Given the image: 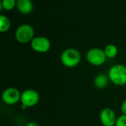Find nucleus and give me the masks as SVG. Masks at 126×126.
Wrapping results in <instances>:
<instances>
[{"label": "nucleus", "instance_id": "obj_8", "mask_svg": "<svg viewBox=\"0 0 126 126\" xmlns=\"http://www.w3.org/2000/svg\"><path fill=\"white\" fill-rule=\"evenodd\" d=\"M117 117L111 108H104L100 112V121L103 126H115Z\"/></svg>", "mask_w": 126, "mask_h": 126}, {"label": "nucleus", "instance_id": "obj_4", "mask_svg": "<svg viewBox=\"0 0 126 126\" xmlns=\"http://www.w3.org/2000/svg\"><path fill=\"white\" fill-rule=\"evenodd\" d=\"M40 100L39 93L32 89H25L21 92L20 103L22 109H26L28 108H32L36 106Z\"/></svg>", "mask_w": 126, "mask_h": 126}, {"label": "nucleus", "instance_id": "obj_15", "mask_svg": "<svg viewBox=\"0 0 126 126\" xmlns=\"http://www.w3.org/2000/svg\"><path fill=\"white\" fill-rule=\"evenodd\" d=\"M120 110H121V112H122L123 114L126 115V100H125L122 103L121 106H120Z\"/></svg>", "mask_w": 126, "mask_h": 126}, {"label": "nucleus", "instance_id": "obj_11", "mask_svg": "<svg viewBox=\"0 0 126 126\" xmlns=\"http://www.w3.org/2000/svg\"><path fill=\"white\" fill-rule=\"evenodd\" d=\"M118 48L116 45L112 44H109L108 45L106 46L105 49H104V52L105 54L107 57V58H114L115 57H117V54H118Z\"/></svg>", "mask_w": 126, "mask_h": 126}, {"label": "nucleus", "instance_id": "obj_14", "mask_svg": "<svg viewBox=\"0 0 126 126\" xmlns=\"http://www.w3.org/2000/svg\"><path fill=\"white\" fill-rule=\"evenodd\" d=\"M115 126H126V115L122 114L117 117Z\"/></svg>", "mask_w": 126, "mask_h": 126}, {"label": "nucleus", "instance_id": "obj_12", "mask_svg": "<svg viewBox=\"0 0 126 126\" xmlns=\"http://www.w3.org/2000/svg\"><path fill=\"white\" fill-rule=\"evenodd\" d=\"M11 27V22L9 18L3 14L0 15V32H7Z\"/></svg>", "mask_w": 126, "mask_h": 126}, {"label": "nucleus", "instance_id": "obj_16", "mask_svg": "<svg viewBox=\"0 0 126 126\" xmlns=\"http://www.w3.org/2000/svg\"><path fill=\"white\" fill-rule=\"evenodd\" d=\"M25 126H39L38 124H37L35 122H30V123H28Z\"/></svg>", "mask_w": 126, "mask_h": 126}, {"label": "nucleus", "instance_id": "obj_7", "mask_svg": "<svg viewBox=\"0 0 126 126\" xmlns=\"http://www.w3.org/2000/svg\"><path fill=\"white\" fill-rule=\"evenodd\" d=\"M31 48L38 53H47L49 51L51 43L45 36H35L30 42Z\"/></svg>", "mask_w": 126, "mask_h": 126}, {"label": "nucleus", "instance_id": "obj_1", "mask_svg": "<svg viewBox=\"0 0 126 126\" xmlns=\"http://www.w3.org/2000/svg\"><path fill=\"white\" fill-rule=\"evenodd\" d=\"M110 82L117 86L126 85V66L123 64H115L111 66L108 72Z\"/></svg>", "mask_w": 126, "mask_h": 126}, {"label": "nucleus", "instance_id": "obj_10", "mask_svg": "<svg viewBox=\"0 0 126 126\" xmlns=\"http://www.w3.org/2000/svg\"><path fill=\"white\" fill-rule=\"evenodd\" d=\"M109 78L108 75H105L103 73H100L97 75L94 79V85L97 89H103L108 86L109 83Z\"/></svg>", "mask_w": 126, "mask_h": 126}, {"label": "nucleus", "instance_id": "obj_17", "mask_svg": "<svg viewBox=\"0 0 126 126\" xmlns=\"http://www.w3.org/2000/svg\"></svg>", "mask_w": 126, "mask_h": 126}, {"label": "nucleus", "instance_id": "obj_2", "mask_svg": "<svg viewBox=\"0 0 126 126\" xmlns=\"http://www.w3.org/2000/svg\"><path fill=\"white\" fill-rule=\"evenodd\" d=\"M81 61V55L80 52L75 48L66 49L61 55V61L62 64L67 68L76 67Z\"/></svg>", "mask_w": 126, "mask_h": 126}, {"label": "nucleus", "instance_id": "obj_3", "mask_svg": "<svg viewBox=\"0 0 126 126\" xmlns=\"http://www.w3.org/2000/svg\"><path fill=\"white\" fill-rule=\"evenodd\" d=\"M35 31L33 27L28 24L19 25L15 31V38L20 44H27L34 38Z\"/></svg>", "mask_w": 126, "mask_h": 126}, {"label": "nucleus", "instance_id": "obj_13", "mask_svg": "<svg viewBox=\"0 0 126 126\" xmlns=\"http://www.w3.org/2000/svg\"><path fill=\"white\" fill-rule=\"evenodd\" d=\"M0 7L1 10H12L15 7H16V0H1Z\"/></svg>", "mask_w": 126, "mask_h": 126}, {"label": "nucleus", "instance_id": "obj_6", "mask_svg": "<svg viewBox=\"0 0 126 126\" xmlns=\"http://www.w3.org/2000/svg\"><path fill=\"white\" fill-rule=\"evenodd\" d=\"M21 92L15 87L5 89L1 94L2 102L7 106H13L20 102Z\"/></svg>", "mask_w": 126, "mask_h": 126}, {"label": "nucleus", "instance_id": "obj_9", "mask_svg": "<svg viewBox=\"0 0 126 126\" xmlns=\"http://www.w3.org/2000/svg\"><path fill=\"white\" fill-rule=\"evenodd\" d=\"M16 8L20 13L27 15L33 10V3L32 0H16Z\"/></svg>", "mask_w": 126, "mask_h": 126}, {"label": "nucleus", "instance_id": "obj_5", "mask_svg": "<svg viewBox=\"0 0 126 126\" xmlns=\"http://www.w3.org/2000/svg\"><path fill=\"white\" fill-rule=\"evenodd\" d=\"M86 59L89 63L94 66L103 65L107 59L104 49L100 48H92L89 49L86 54Z\"/></svg>", "mask_w": 126, "mask_h": 126}]
</instances>
